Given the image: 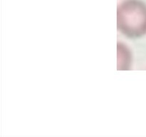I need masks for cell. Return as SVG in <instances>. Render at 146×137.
<instances>
[{"label": "cell", "instance_id": "6da1fadb", "mask_svg": "<svg viewBox=\"0 0 146 137\" xmlns=\"http://www.w3.org/2000/svg\"><path fill=\"white\" fill-rule=\"evenodd\" d=\"M117 27L128 38L146 35V4L141 0H124L117 9Z\"/></svg>", "mask_w": 146, "mask_h": 137}, {"label": "cell", "instance_id": "7a4b0ae2", "mask_svg": "<svg viewBox=\"0 0 146 137\" xmlns=\"http://www.w3.org/2000/svg\"><path fill=\"white\" fill-rule=\"evenodd\" d=\"M118 70H129L132 63V54L129 49L123 43H118Z\"/></svg>", "mask_w": 146, "mask_h": 137}]
</instances>
